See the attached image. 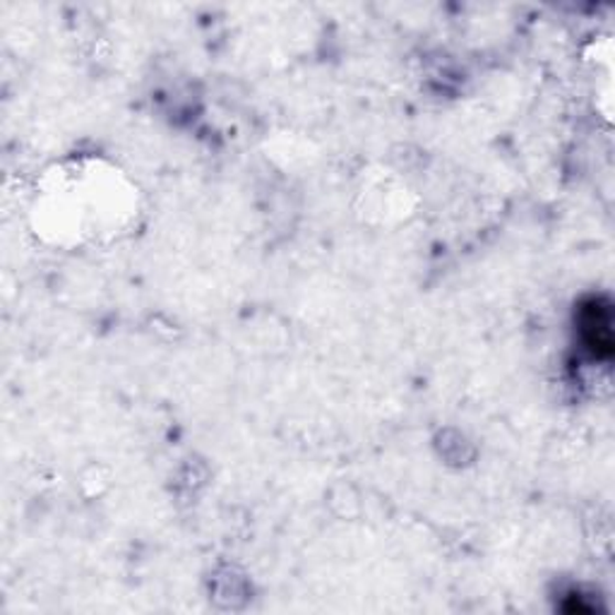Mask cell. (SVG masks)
Returning <instances> with one entry per match:
<instances>
[{"mask_svg":"<svg viewBox=\"0 0 615 615\" xmlns=\"http://www.w3.org/2000/svg\"><path fill=\"white\" fill-rule=\"evenodd\" d=\"M580 322H582V335H584L586 349H590L598 359H608L613 353L611 308L601 298H594L582 308Z\"/></svg>","mask_w":615,"mask_h":615,"instance_id":"obj_1","label":"cell"}]
</instances>
